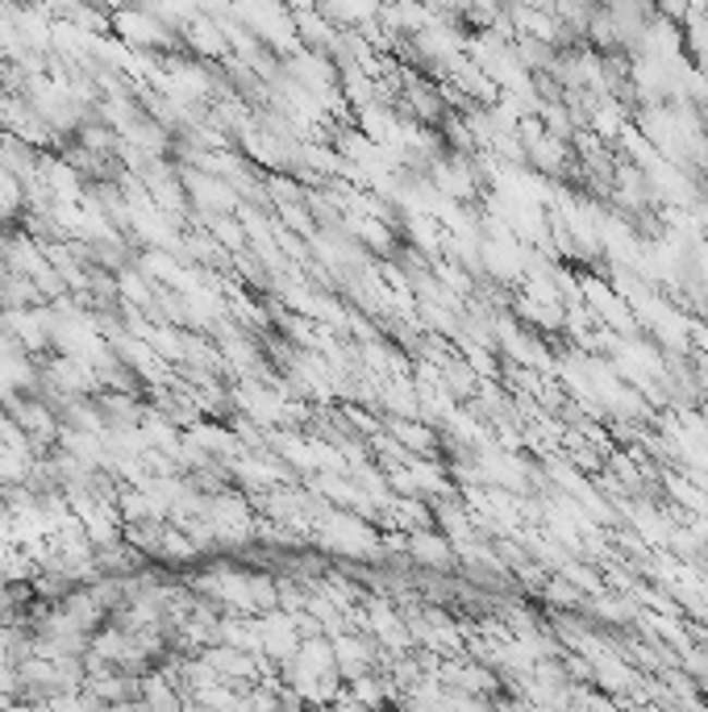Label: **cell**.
Here are the masks:
<instances>
[{
    "label": "cell",
    "instance_id": "obj_2",
    "mask_svg": "<svg viewBox=\"0 0 708 712\" xmlns=\"http://www.w3.org/2000/svg\"><path fill=\"white\" fill-rule=\"evenodd\" d=\"M184 38H188V47L196 50V54H205V59L225 54V29H221L217 22H209V17H188Z\"/></svg>",
    "mask_w": 708,
    "mask_h": 712
},
{
    "label": "cell",
    "instance_id": "obj_1",
    "mask_svg": "<svg viewBox=\"0 0 708 712\" xmlns=\"http://www.w3.org/2000/svg\"><path fill=\"white\" fill-rule=\"evenodd\" d=\"M113 29L121 34L125 47H171V34L163 29V22L155 13H142V9H118Z\"/></svg>",
    "mask_w": 708,
    "mask_h": 712
}]
</instances>
